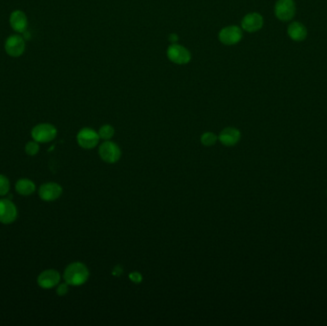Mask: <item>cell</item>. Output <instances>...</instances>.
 Wrapping results in <instances>:
<instances>
[{"label": "cell", "instance_id": "cell-10", "mask_svg": "<svg viewBox=\"0 0 327 326\" xmlns=\"http://www.w3.org/2000/svg\"><path fill=\"white\" fill-rule=\"evenodd\" d=\"M62 194V187L58 183L49 182L41 186L39 190L40 197L46 202H51L59 199Z\"/></svg>", "mask_w": 327, "mask_h": 326}, {"label": "cell", "instance_id": "cell-21", "mask_svg": "<svg viewBox=\"0 0 327 326\" xmlns=\"http://www.w3.org/2000/svg\"><path fill=\"white\" fill-rule=\"evenodd\" d=\"M69 291V284L68 283H59L57 287V294L60 296H65Z\"/></svg>", "mask_w": 327, "mask_h": 326}, {"label": "cell", "instance_id": "cell-16", "mask_svg": "<svg viewBox=\"0 0 327 326\" xmlns=\"http://www.w3.org/2000/svg\"><path fill=\"white\" fill-rule=\"evenodd\" d=\"M15 191L22 196H29L35 193L36 185L30 179H19L15 184Z\"/></svg>", "mask_w": 327, "mask_h": 326}, {"label": "cell", "instance_id": "cell-19", "mask_svg": "<svg viewBox=\"0 0 327 326\" xmlns=\"http://www.w3.org/2000/svg\"><path fill=\"white\" fill-rule=\"evenodd\" d=\"M10 191V181L3 174H0V196H5Z\"/></svg>", "mask_w": 327, "mask_h": 326}, {"label": "cell", "instance_id": "cell-3", "mask_svg": "<svg viewBox=\"0 0 327 326\" xmlns=\"http://www.w3.org/2000/svg\"><path fill=\"white\" fill-rule=\"evenodd\" d=\"M4 49L8 56L12 58H19L24 54L26 49L25 39L17 33L11 35L5 41Z\"/></svg>", "mask_w": 327, "mask_h": 326}, {"label": "cell", "instance_id": "cell-22", "mask_svg": "<svg viewBox=\"0 0 327 326\" xmlns=\"http://www.w3.org/2000/svg\"><path fill=\"white\" fill-rule=\"evenodd\" d=\"M129 279H130L131 282H135V283H140V282H142L143 277H142V275H141L140 273H138V272H132V273H130V275H129Z\"/></svg>", "mask_w": 327, "mask_h": 326}, {"label": "cell", "instance_id": "cell-2", "mask_svg": "<svg viewBox=\"0 0 327 326\" xmlns=\"http://www.w3.org/2000/svg\"><path fill=\"white\" fill-rule=\"evenodd\" d=\"M31 135L34 141L44 144L55 140L58 135V130L55 125L48 122H43L35 125L31 131Z\"/></svg>", "mask_w": 327, "mask_h": 326}, {"label": "cell", "instance_id": "cell-1", "mask_svg": "<svg viewBox=\"0 0 327 326\" xmlns=\"http://www.w3.org/2000/svg\"><path fill=\"white\" fill-rule=\"evenodd\" d=\"M63 279L71 286L82 285L89 279V270L82 262H73L64 270Z\"/></svg>", "mask_w": 327, "mask_h": 326}, {"label": "cell", "instance_id": "cell-9", "mask_svg": "<svg viewBox=\"0 0 327 326\" xmlns=\"http://www.w3.org/2000/svg\"><path fill=\"white\" fill-rule=\"evenodd\" d=\"M17 217V208L10 199H0V223L11 224Z\"/></svg>", "mask_w": 327, "mask_h": 326}, {"label": "cell", "instance_id": "cell-6", "mask_svg": "<svg viewBox=\"0 0 327 326\" xmlns=\"http://www.w3.org/2000/svg\"><path fill=\"white\" fill-rule=\"evenodd\" d=\"M101 138L99 133L89 127H84L79 131L77 135V142L81 148L93 149L96 148Z\"/></svg>", "mask_w": 327, "mask_h": 326}, {"label": "cell", "instance_id": "cell-24", "mask_svg": "<svg viewBox=\"0 0 327 326\" xmlns=\"http://www.w3.org/2000/svg\"><path fill=\"white\" fill-rule=\"evenodd\" d=\"M122 273H123V269H122V267L119 266H116L114 269H113V272H112V274L114 275V276H116V277H120L121 275H122Z\"/></svg>", "mask_w": 327, "mask_h": 326}, {"label": "cell", "instance_id": "cell-20", "mask_svg": "<svg viewBox=\"0 0 327 326\" xmlns=\"http://www.w3.org/2000/svg\"><path fill=\"white\" fill-rule=\"evenodd\" d=\"M25 151L29 156H35L40 151V146L39 143L36 141L28 142L25 146Z\"/></svg>", "mask_w": 327, "mask_h": 326}, {"label": "cell", "instance_id": "cell-13", "mask_svg": "<svg viewBox=\"0 0 327 326\" xmlns=\"http://www.w3.org/2000/svg\"><path fill=\"white\" fill-rule=\"evenodd\" d=\"M28 17L21 10H15L10 15V25L17 34H23L28 28Z\"/></svg>", "mask_w": 327, "mask_h": 326}, {"label": "cell", "instance_id": "cell-7", "mask_svg": "<svg viewBox=\"0 0 327 326\" xmlns=\"http://www.w3.org/2000/svg\"><path fill=\"white\" fill-rule=\"evenodd\" d=\"M296 14L294 0H278L275 5V15L282 21L291 20Z\"/></svg>", "mask_w": 327, "mask_h": 326}, {"label": "cell", "instance_id": "cell-12", "mask_svg": "<svg viewBox=\"0 0 327 326\" xmlns=\"http://www.w3.org/2000/svg\"><path fill=\"white\" fill-rule=\"evenodd\" d=\"M263 23L262 15L258 13H250L242 18L241 29L248 33H255L262 28Z\"/></svg>", "mask_w": 327, "mask_h": 326}, {"label": "cell", "instance_id": "cell-4", "mask_svg": "<svg viewBox=\"0 0 327 326\" xmlns=\"http://www.w3.org/2000/svg\"><path fill=\"white\" fill-rule=\"evenodd\" d=\"M99 155L101 159L107 163H117L122 156L121 148L114 142L104 141L99 148Z\"/></svg>", "mask_w": 327, "mask_h": 326}, {"label": "cell", "instance_id": "cell-17", "mask_svg": "<svg viewBox=\"0 0 327 326\" xmlns=\"http://www.w3.org/2000/svg\"><path fill=\"white\" fill-rule=\"evenodd\" d=\"M98 133L101 139H103L104 141H109L110 139L113 138L115 134V129L110 124H104L103 126H101Z\"/></svg>", "mask_w": 327, "mask_h": 326}, {"label": "cell", "instance_id": "cell-15", "mask_svg": "<svg viewBox=\"0 0 327 326\" xmlns=\"http://www.w3.org/2000/svg\"><path fill=\"white\" fill-rule=\"evenodd\" d=\"M288 36L294 41H302L307 37V30L300 22H293L288 26Z\"/></svg>", "mask_w": 327, "mask_h": 326}, {"label": "cell", "instance_id": "cell-5", "mask_svg": "<svg viewBox=\"0 0 327 326\" xmlns=\"http://www.w3.org/2000/svg\"><path fill=\"white\" fill-rule=\"evenodd\" d=\"M166 56L171 62L178 65L188 64L192 59L190 51L183 45L178 43H173L168 46L166 50Z\"/></svg>", "mask_w": 327, "mask_h": 326}, {"label": "cell", "instance_id": "cell-8", "mask_svg": "<svg viewBox=\"0 0 327 326\" xmlns=\"http://www.w3.org/2000/svg\"><path fill=\"white\" fill-rule=\"evenodd\" d=\"M243 37L242 29L237 25H230L220 30L218 34L219 41L224 45H235L238 43Z\"/></svg>", "mask_w": 327, "mask_h": 326}, {"label": "cell", "instance_id": "cell-14", "mask_svg": "<svg viewBox=\"0 0 327 326\" xmlns=\"http://www.w3.org/2000/svg\"><path fill=\"white\" fill-rule=\"evenodd\" d=\"M241 133L236 127H226L219 133L218 140L226 147H234L240 141Z\"/></svg>", "mask_w": 327, "mask_h": 326}, {"label": "cell", "instance_id": "cell-18", "mask_svg": "<svg viewBox=\"0 0 327 326\" xmlns=\"http://www.w3.org/2000/svg\"><path fill=\"white\" fill-rule=\"evenodd\" d=\"M218 140V137L216 134L213 133V132H205V133L202 134L201 136V143L202 145H204L205 147H211V146H214L216 144Z\"/></svg>", "mask_w": 327, "mask_h": 326}, {"label": "cell", "instance_id": "cell-11", "mask_svg": "<svg viewBox=\"0 0 327 326\" xmlns=\"http://www.w3.org/2000/svg\"><path fill=\"white\" fill-rule=\"evenodd\" d=\"M60 282V273L54 269L45 270L38 277V284L42 289H52L58 286Z\"/></svg>", "mask_w": 327, "mask_h": 326}, {"label": "cell", "instance_id": "cell-23", "mask_svg": "<svg viewBox=\"0 0 327 326\" xmlns=\"http://www.w3.org/2000/svg\"><path fill=\"white\" fill-rule=\"evenodd\" d=\"M178 40V35H177V34H175V33H172V34H170V35H169V37H168V41H170L172 44H173V43H176Z\"/></svg>", "mask_w": 327, "mask_h": 326}]
</instances>
